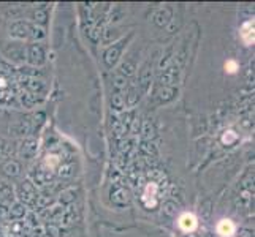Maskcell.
<instances>
[{
  "instance_id": "14",
  "label": "cell",
  "mask_w": 255,
  "mask_h": 237,
  "mask_svg": "<svg viewBox=\"0 0 255 237\" xmlns=\"http://www.w3.org/2000/svg\"><path fill=\"white\" fill-rule=\"evenodd\" d=\"M24 149H27V155H32L35 151H37V147H35V141H27V143H25V146L22 147V151H24Z\"/></svg>"
},
{
  "instance_id": "5",
  "label": "cell",
  "mask_w": 255,
  "mask_h": 237,
  "mask_svg": "<svg viewBox=\"0 0 255 237\" xmlns=\"http://www.w3.org/2000/svg\"><path fill=\"white\" fill-rule=\"evenodd\" d=\"M217 230H219V233H221L222 236L227 237V236H232L235 233V225L230 220H222L221 223H219Z\"/></svg>"
},
{
  "instance_id": "2",
  "label": "cell",
  "mask_w": 255,
  "mask_h": 237,
  "mask_svg": "<svg viewBox=\"0 0 255 237\" xmlns=\"http://www.w3.org/2000/svg\"><path fill=\"white\" fill-rule=\"evenodd\" d=\"M45 60V52L40 45H32L29 48V62L32 65H40Z\"/></svg>"
},
{
  "instance_id": "7",
  "label": "cell",
  "mask_w": 255,
  "mask_h": 237,
  "mask_svg": "<svg viewBox=\"0 0 255 237\" xmlns=\"http://www.w3.org/2000/svg\"><path fill=\"white\" fill-rule=\"evenodd\" d=\"M243 38L244 41L248 43V45H251V43H254V22H246L243 25Z\"/></svg>"
},
{
  "instance_id": "12",
  "label": "cell",
  "mask_w": 255,
  "mask_h": 237,
  "mask_svg": "<svg viewBox=\"0 0 255 237\" xmlns=\"http://www.w3.org/2000/svg\"><path fill=\"white\" fill-rule=\"evenodd\" d=\"M122 70V76H130V75H133V65H130V64H124L121 67Z\"/></svg>"
},
{
  "instance_id": "1",
  "label": "cell",
  "mask_w": 255,
  "mask_h": 237,
  "mask_svg": "<svg viewBox=\"0 0 255 237\" xmlns=\"http://www.w3.org/2000/svg\"><path fill=\"white\" fill-rule=\"evenodd\" d=\"M10 33L13 37H17V38H41L45 32L40 27H33L29 22H24V21H19V22H14L11 27H10Z\"/></svg>"
},
{
  "instance_id": "11",
  "label": "cell",
  "mask_w": 255,
  "mask_h": 237,
  "mask_svg": "<svg viewBox=\"0 0 255 237\" xmlns=\"http://www.w3.org/2000/svg\"><path fill=\"white\" fill-rule=\"evenodd\" d=\"M46 19H48V14H46V11L45 10H37L35 11V21H38V22H46Z\"/></svg>"
},
{
  "instance_id": "17",
  "label": "cell",
  "mask_w": 255,
  "mask_h": 237,
  "mask_svg": "<svg viewBox=\"0 0 255 237\" xmlns=\"http://www.w3.org/2000/svg\"><path fill=\"white\" fill-rule=\"evenodd\" d=\"M225 68H227V70H228V72H230V73H233L235 70H236V64L233 62V60H230V62H227Z\"/></svg>"
},
{
  "instance_id": "13",
  "label": "cell",
  "mask_w": 255,
  "mask_h": 237,
  "mask_svg": "<svg viewBox=\"0 0 255 237\" xmlns=\"http://www.w3.org/2000/svg\"><path fill=\"white\" fill-rule=\"evenodd\" d=\"M173 93H174L173 89H163V90H159V95H160V98H162V100H168V98H171Z\"/></svg>"
},
{
  "instance_id": "10",
  "label": "cell",
  "mask_w": 255,
  "mask_h": 237,
  "mask_svg": "<svg viewBox=\"0 0 255 237\" xmlns=\"http://www.w3.org/2000/svg\"><path fill=\"white\" fill-rule=\"evenodd\" d=\"M113 108H116V109H122L124 108V98H122V95H114L113 96Z\"/></svg>"
},
{
  "instance_id": "6",
  "label": "cell",
  "mask_w": 255,
  "mask_h": 237,
  "mask_svg": "<svg viewBox=\"0 0 255 237\" xmlns=\"http://www.w3.org/2000/svg\"><path fill=\"white\" fill-rule=\"evenodd\" d=\"M170 17H171L170 10H166V8H165V10H159V11H157V14H155V24L160 25V27H163V25L168 24Z\"/></svg>"
},
{
  "instance_id": "3",
  "label": "cell",
  "mask_w": 255,
  "mask_h": 237,
  "mask_svg": "<svg viewBox=\"0 0 255 237\" xmlns=\"http://www.w3.org/2000/svg\"><path fill=\"white\" fill-rule=\"evenodd\" d=\"M121 49H122L121 45H114L113 48H110L107 52H105V62H107L110 67L118 62L119 54H121Z\"/></svg>"
},
{
  "instance_id": "19",
  "label": "cell",
  "mask_w": 255,
  "mask_h": 237,
  "mask_svg": "<svg viewBox=\"0 0 255 237\" xmlns=\"http://www.w3.org/2000/svg\"><path fill=\"white\" fill-rule=\"evenodd\" d=\"M241 237H252V234H251L249 231H243V234H241Z\"/></svg>"
},
{
  "instance_id": "4",
  "label": "cell",
  "mask_w": 255,
  "mask_h": 237,
  "mask_svg": "<svg viewBox=\"0 0 255 237\" xmlns=\"http://www.w3.org/2000/svg\"><path fill=\"white\" fill-rule=\"evenodd\" d=\"M179 226L182 228L184 231H192L193 228L197 226L195 217H193L192 214H184V215L179 218Z\"/></svg>"
},
{
  "instance_id": "18",
  "label": "cell",
  "mask_w": 255,
  "mask_h": 237,
  "mask_svg": "<svg viewBox=\"0 0 255 237\" xmlns=\"http://www.w3.org/2000/svg\"><path fill=\"white\" fill-rule=\"evenodd\" d=\"M21 214H24V210H22V207H21V206H14V210H13V215H21Z\"/></svg>"
},
{
  "instance_id": "9",
  "label": "cell",
  "mask_w": 255,
  "mask_h": 237,
  "mask_svg": "<svg viewBox=\"0 0 255 237\" xmlns=\"http://www.w3.org/2000/svg\"><path fill=\"white\" fill-rule=\"evenodd\" d=\"M126 84H127V79L126 76H116V79H114V87H116L118 90H122V89H126Z\"/></svg>"
},
{
  "instance_id": "15",
  "label": "cell",
  "mask_w": 255,
  "mask_h": 237,
  "mask_svg": "<svg viewBox=\"0 0 255 237\" xmlns=\"http://www.w3.org/2000/svg\"><path fill=\"white\" fill-rule=\"evenodd\" d=\"M228 133H230V135H224V138H222V141L224 143H232V141H235V139H236V135L233 133V131H228Z\"/></svg>"
},
{
  "instance_id": "8",
  "label": "cell",
  "mask_w": 255,
  "mask_h": 237,
  "mask_svg": "<svg viewBox=\"0 0 255 237\" xmlns=\"http://www.w3.org/2000/svg\"><path fill=\"white\" fill-rule=\"evenodd\" d=\"M5 172L8 175H17L19 174V164H17L16 161H10L5 164Z\"/></svg>"
},
{
  "instance_id": "16",
  "label": "cell",
  "mask_w": 255,
  "mask_h": 237,
  "mask_svg": "<svg viewBox=\"0 0 255 237\" xmlns=\"http://www.w3.org/2000/svg\"><path fill=\"white\" fill-rule=\"evenodd\" d=\"M111 38H114V33H113L111 30H105L103 41H105V43H108V41H111Z\"/></svg>"
}]
</instances>
